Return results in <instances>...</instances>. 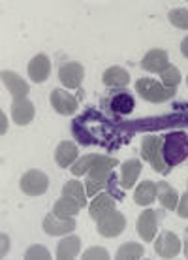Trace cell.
<instances>
[{"mask_svg": "<svg viewBox=\"0 0 188 260\" xmlns=\"http://www.w3.org/2000/svg\"><path fill=\"white\" fill-rule=\"evenodd\" d=\"M155 251L162 258H175L181 251V240L173 232L164 230L162 234L158 236V240L155 241Z\"/></svg>", "mask_w": 188, "mask_h": 260, "instance_id": "cell-8", "label": "cell"}, {"mask_svg": "<svg viewBox=\"0 0 188 260\" xmlns=\"http://www.w3.org/2000/svg\"><path fill=\"white\" fill-rule=\"evenodd\" d=\"M109 110L115 115H128L134 111V96L126 91H119L109 98Z\"/></svg>", "mask_w": 188, "mask_h": 260, "instance_id": "cell-19", "label": "cell"}, {"mask_svg": "<svg viewBox=\"0 0 188 260\" xmlns=\"http://www.w3.org/2000/svg\"><path fill=\"white\" fill-rule=\"evenodd\" d=\"M62 196H70L83 208L87 206V189H83V183L78 179H71L62 187Z\"/></svg>", "mask_w": 188, "mask_h": 260, "instance_id": "cell-26", "label": "cell"}, {"mask_svg": "<svg viewBox=\"0 0 188 260\" xmlns=\"http://www.w3.org/2000/svg\"><path fill=\"white\" fill-rule=\"evenodd\" d=\"M111 209H115V200L113 196L107 194V192H102V194L94 196V200L89 204V213L94 221L102 219L105 213H109Z\"/></svg>", "mask_w": 188, "mask_h": 260, "instance_id": "cell-18", "label": "cell"}, {"mask_svg": "<svg viewBox=\"0 0 188 260\" xmlns=\"http://www.w3.org/2000/svg\"><path fill=\"white\" fill-rule=\"evenodd\" d=\"M181 51H182V55L188 59V36L181 42Z\"/></svg>", "mask_w": 188, "mask_h": 260, "instance_id": "cell-34", "label": "cell"}, {"mask_svg": "<svg viewBox=\"0 0 188 260\" xmlns=\"http://www.w3.org/2000/svg\"><path fill=\"white\" fill-rule=\"evenodd\" d=\"M21 190L28 196H42L46 194L47 187H49V179L44 172H40V170H28L23 174L21 177Z\"/></svg>", "mask_w": 188, "mask_h": 260, "instance_id": "cell-5", "label": "cell"}, {"mask_svg": "<svg viewBox=\"0 0 188 260\" xmlns=\"http://www.w3.org/2000/svg\"><path fill=\"white\" fill-rule=\"evenodd\" d=\"M156 228H158V215L155 209H145L141 211L139 219H137V234L145 243H151L156 236Z\"/></svg>", "mask_w": 188, "mask_h": 260, "instance_id": "cell-11", "label": "cell"}, {"mask_svg": "<svg viewBox=\"0 0 188 260\" xmlns=\"http://www.w3.org/2000/svg\"><path fill=\"white\" fill-rule=\"evenodd\" d=\"M164 140L162 136H155V134H149V136H145L141 140V155H143V160H147V162L153 166L155 172H160V174H168L169 166L168 162L164 160Z\"/></svg>", "mask_w": 188, "mask_h": 260, "instance_id": "cell-2", "label": "cell"}, {"mask_svg": "<svg viewBox=\"0 0 188 260\" xmlns=\"http://www.w3.org/2000/svg\"><path fill=\"white\" fill-rule=\"evenodd\" d=\"M117 164H119V160L111 158V156L85 155L71 164V174H73V176H87V172L92 170L94 166H109V168H115Z\"/></svg>", "mask_w": 188, "mask_h": 260, "instance_id": "cell-6", "label": "cell"}, {"mask_svg": "<svg viewBox=\"0 0 188 260\" xmlns=\"http://www.w3.org/2000/svg\"><path fill=\"white\" fill-rule=\"evenodd\" d=\"M124 228H126V219L117 209H111L109 213H105L102 219L96 221V230L102 238H117L124 232Z\"/></svg>", "mask_w": 188, "mask_h": 260, "instance_id": "cell-4", "label": "cell"}, {"mask_svg": "<svg viewBox=\"0 0 188 260\" xmlns=\"http://www.w3.org/2000/svg\"><path fill=\"white\" fill-rule=\"evenodd\" d=\"M168 17L171 25H175L177 28H182V30H188V10H184V8L169 10Z\"/></svg>", "mask_w": 188, "mask_h": 260, "instance_id": "cell-29", "label": "cell"}, {"mask_svg": "<svg viewBox=\"0 0 188 260\" xmlns=\"http://www.w3.org/2000/svg\"><path fill=\"white\" fill-rule=\"evenodd\" d=\"M104 85L109 87V89H121L124 85H128L130 81V74L121 66H111L104 72Z\"/></svg>", "mask_w": 188, "mask_h": 260, "instance_id": "cell-21", "label": "cell"}, {"mask_svg": "<svg viewBox=\"0 0 188 260\" xmlns=\"http://www.w3.org/2000/svg\"><path fill=\"white\" fill-rule=\"evenodd\" d=\"M85 78V70L79 62H66L60 66L59 70V79L60 83L66 85L68 89H78L81 81Z\"/></svg>", "mask_w": 188, "mask_h": 260, "instance_id": "cell-12", "label": "cell"}, {"mask_svg": "<svg viewBox=\"0 0 188 260\" xmlns=\"http://www.w3.org/2000/svg\"><path fill=\"white\" fill-rule=\"evenodd\" d=\"M158 196V190H156V183L153 181H143L139 183V187L134 192V200H136L137 206H151L155 198Z\"/></svg>", "mask_w": 188, "mask_h": 260, "instance_id": "cell-23", "label": "cell"}, {"mask_svg": "<svg viewBox=\"0 0 188 260\" xmlns=\"http://www.w3.org/2000/svg\"><path fill=\"white\" fill-rule=\"evenodd\" d=\"M136 91L139 92L143 100H147L151 104H160V102H168L169 98L175 96L177 87H166L153 78H141L137 79Z\"/></svg>", "mask_w": 188, "mask_h": 260, "instance_id": "cell-3", "label": "cell"}, {"mask_svg": "<svg viewBox=\"0 0 188 260\" xmlns=\"http://www.w3.org/2000/svg\"><path fill=\"white\" fill-rule=\"evenodd\" d=\"M79 149L73 142H60L57 145V151H55V160L60 168H68L71 164L78 160Z\"/></svg>", "mask_w": 188, "mask_h": 260, "instance_id": "cell-17", "label": "cell"}, {"mask_svg": "<svg viewBox=\"0 0 188 260\" xmlns=\"http://www.w3.org/2000/svg\"><path fill=\"white\" fill-rule=\"evenodd\" d=\"M139 172H141V160H134V158H132V160L123 162V176H121V185H123V189L134 187V183H136Z\"/></svg>", "mask_w": 188, "mask_h": 260, "instance_id": "cell-25", "label": "cell"}, {"mask_svg": "<svg viewBox=\"0 0 188 260\" xmlns=\"http://www.w3.org/2000/svg\"><path fill=\"white\" fill-rule=\"evenodd\" d=\"M111 170L113 168H109V166H94L87 172V181H85L87 196H96L98 190L104 189L111 177Z\"/></svg>", "mask_w": 188, "mask_h": 260, "instance_id": "cell-7", "label": "cell"}, {"mask_svg": "<svg viewBox=\"0 0 188 260\" xmlns=\"http://www.w3.org/2000/svg\"><path fill=\"white\" fill-rule=\"evenodd\" d=\"M51 74V60L47 59V55H36L30 62H28V78L34 83H44Z\"/></svg>", "mask_w": 188, "mask_h": 260, "instance_id": "cell-13", "label": "cell"}, {"mask_svg": "<svg viewBox=\"0 0 188 260\" xmlns=\"http://www.w3.org/2000/svg\"><path fill=\"white\" fill-rule=\"evenodd\" d=\"M10 249V240H8L6 234H2V256L6 254V251Z\"/></svg>", "mask_w": 188, "mask_h": 260, "instance_id": "cell-33", "label": "cell"}, {"mask_svg": "<svg viewBox=\"0 0 188 260\" xmlns=\"http://www.w3.org/2000/svg\"><path fill=\"white\" fill-rule=\"evenodd\" d=\"M139 258H143V245H139V243L130 241V243H124V245L119 247L117 260H139Z\"/></svg>", "mask_w": 188, "mask_h": 260, "instance_id": "cell-27", "label": "cell"}, {"mask_svg": "<svg viewBox=\"0 0 188 260\" xmlns=\"http://www.w3.org/2000/svg\"><path fill=\"white\" fill-rule=\"evenodd\" d=\"M164 140V160L168 162L169 168H173L177 164H181L182 160L188 158V134L182 130L177 132H169L166 136H162Z\"/></svg>", "mask_w": 188, "mask_h": 260, "instance_id": "cell-1", "label": "cell"}, {"mask_svg": "<svg viewBox=\"0 0 188 260\" xmlns=\"http://www.w3.org/2000/svg\"><path fill=\"white\" fill-rule=\"evenodd\" d=\"M81 240L78 236H68L64 240H60L59 247H57V258L59 260H73L79 256L81 251Z\"/></svg>", "mask_w": 188, "mask_h": 260, "instance_id": "cell-20", "label": "cell"}, {"mask_svg": "<svg viewBox=\"0 0 188 260\" xmlns=\"http://www.w3.org/2000/svg\"><path fill=\"white\" fill-rule=\"evenodd\" d=\"M169 60H168V53L164 51V49H151L141 60V66L143 70L147 72H156V74H160L164 68H168Z\"/></svg>", "mask_w": 188, "mask_h": 260, "instance_id": "cell-16", "label": "cell"}, {"mask_svg": "<svg viewBox=\"0 0 188 260\" xmlns=\"http://www.w3.org/2000/svg\"><path fill=\"white\" fill-rule=\"evenodd\" d=\"M2 83H4V87H6L8 91L12 92L13 98H26V94H28V91H30L28 83L21 78L19 74L10 72V70L2 72Z\"/></svg>", "mask_w": 188, "mask_h": 260, "instance_id": "cell-14", "label": "cell"}, {"mask_svg": "<svg viewBox=\"0 0 188 260\" xmlns=\"http://www.w3.org/2000/svg\"><path fill=\"white\" fill-rule=\"evenodd\" d=\"M160 78H162V85H166V87H177L181 81V72L177 66L168 64V68H164L160 72Z\"/></svg>", "mask_w": 188, "mask_h": 260, "instance_id": "cell-28", "label": "cell"}, {"mask_svg": "<svg viewBox=\"0 0 188 260\" xmlns=\"http://www.w3.org/2000/svg\"><path fill=\"white\" fill-rule=\"evenodd\" d=\"M177 213H179V217H182V219H188V192H184V194L181 196V200L177 204Z\"/></svg>", "mask_w": 188, "mask_h": 260, "instance_id": "cell-32", "label": "cell"}, {"mask_svg": "<svg viewBox=\"0 0 188 260\" xmlns=\"http://www.w3.org/2000/svg\"><path fill=\"white\" fill-rule=\"evenodd\" d=\"M184 256L188 258V228L184 230Z\"/></svg>", "mask_w": 188, "mask_h": 260, "instance_id": "cell-36", "label": "cell"}, {"mask_svg": "<svg viewBox=\"0 0 188 260\" xmlns=\"http://www.w3.org/2000/svg\"><path fill=\"white\" fill-rule=\"evenodd\" d=\"M25 258L26 260H49L51 254H49V251H47L44 245H32V247L25 253Z\"/></svg>", "mask_w": 188, "mask_h": 260, "instance_id": "cell-30", "label": "cell"}, {"mask_svg": "<svg viewBox=\"0 0 188 260\" xmlns=\"http://www.w3.org/2000/svg\"><path fill=\"white\" fill-rule=\"evenodd\" d=\"M0 115H2V130H0V134H6V115H4V111H0Z\"/></svg>", "mask_w": 188, "mask_h": 260, "instance_id": "cell-35", "label": "cell"}, {"mask_svg": "<svg viewBox=\"0 0 188 260\" xmlns=\"http://www.w3.org/2000/svg\"><path fill=\"white\" fill-rule=\"evenodd\" d=\"M156 190H158V200L162 204L164 208L168 209V211H173L177 209V204H179V194H177V190L166 181H160L156 185Z\"/></svg>", "mask_w": 188, "mask_h": 260, "instance_id": "cell-22", "label": "cell"}, {"mask_svg": "<svg viewBox=\"0 0 188 260\" xmlns=\"http://www.w3.org/2000/svg\"><path fill=\"white\" fill-rule=\"evenodd\" d=\"M79 211H81V206H79L73 198H70V196H62V198H59V200L55 202V206H53V213L59 215V217H64V219L76 217Z\"/></svg>", "mask_w": 188, "mask_h": 260, "instance_id": "cell-24", "label": "cell"}, {"mask_svg": "<svg viewBox=\"0 0 188 260\" xmlns=\"http://www.w3.org/2000/svg\"><path fill=\"white\" fill-rule=\"evenodd\" d=\"M76 230V221L73 217H59L55 213H49L44 219V232L49 236H66Z\"/></svg>", "mask_w": 188, "mask_h": 260, "instance_id": "cell-10", "label": "cell"}, {"mask_svg": "<svg viewBox=\"0 0 188 260\" xmlns=\"http://www.w3.org/2000/svg\"><path fill=\"white\" fill-rule=\"evenodd\" d=\"M51 106L53 110L60 113V115H73L76 111H78V98L70 94L68 91L64 89H55L51 92Z\"/></svg>", "mask_w": 188, "mask_h": 260, "instance_id": "cell-9", "label": "cell"}, {"mask_svg": "<svg viewBox=\"0 0 188 260\" xmlns=\"http://www.w3.org/2000/svg\"><path fill=\"white\" fill-rule=\"evenodd\" d=\"M83 260H109V254L104 247H91L83 253Z\"/></svg>", "mask_w": 188, "mask_h": 260, "instance_id": "cell-31", "label": "cell"}, {"mask_svg": "<svg viewBox=\"0 0 188 260\" xmlns=\"http://www.w3.org/2000/svg\"><path fill=\"white\" fill-rule=\"evenodd\" d=\"M36 115V110H34V104L26 98H13L12 104V117L17 124H28Z\"/></svg>", "mask_w": 188, "mask_h": 260, "instance_id": "cell-15", "label": "cell"}]
</instances>
